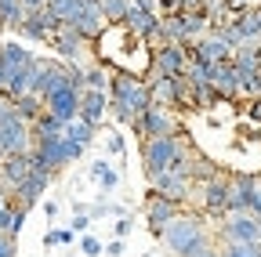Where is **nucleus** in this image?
I'll return each mask as SVG.
<instances>
[{
	"label": "nucleus",
	"mask_w": 261,
	"mask_h": 257,
	"mask_svg": "<svg viewBox=\"0 0 261 257\" xmlns=\"http://www.w3.org/2000/svg\"><path fill=\"white\" fill-rule=\"evenodd\" d=\"M156 239L163 243V250H167L171 257H189V253H196L200 246L211 243V232H207V224H203L200 214H181V210H178V214L156 232Z\"/></svg>",
	"instance_id": "1"
},
{
	"label": "nucleus",
	"mask_w": 261,
	"mask_h": 257,
	"mask_svg": "<svg viewBox=\"0 0 261 257\" xmlns=\"http://www.w3.org/2000/svg\"><path fill=\"white\" fill-rule=\"evenodd\" d=\"M189 145L178 134H163V138H142V159H145V170L160 174V170H171V163L185 152Z\"/></svg>",
	"instance_id": "2"
},
{
	"label": "nucleus",
	"mask_w": 261,
	"mask_h": 257,
	"mask_svg": "<svg viewBox=\"0 0 261 257\" xmlns=\"http://www.w3.org/2000/svg\"><path fill=\"white\" fill-rule=\"evenodd\" d=\"M109 102H120V105H127L130 112L138 116L142 109L152 105L149 102V83L142 76H135V73H116L109 80Z\"/></svg>",
	"instance_id": "3"
},
{
	"label": "nucleus",
	"mask_w": 261,
	"mask_h": 257,
	"mask_svg": "<svg viewBox=\"0 0 261 257\" xmlns=\"http://www.w3.org/2000/svg\"><path fill=\"white\" fill-rule=\"evenodd\" d=\"M47 44L58 51V58H62V62H69V66H80L84 54H87V44H91V40H84V37H80V29H76V25L58 22V25L51 29Z\"/></svg>",
	"instance_id": "4"
},
{
	"label": "nucleus",
	"mask_w": 261,
	"mask_h": 257,
	"mask_svg": "<svg viewBox=\"0 0 261 257\" xmlns=\"http://www.w3.org/2000/svg\"><path fill=\"white\" fill-rule=\"evenodd\" d=\"M135 131L142 138H163V134H178V120H174V109H163V105H149L142 109L135 120Z\"/></svg>",
	"instance_id": "5"
},
{
	"label": "nucleus",
	"mask_w": 261,
	"mask_h": 257,
	"mask_svg": "<svg viewBox=\"0 0 261 257\" xmlns=\"http://www.w3.org/2000/svg\"><path fill=\"white\" fill-rule=\"evenodd\" d=\"M196 185V181H192ZM200 199H203V214H211V217H225L228 214V178L225 174H211V178H200Z\"/></svg>",
	"instance_id": "6"
},
{
	"label": "nucleus",
	"mask_w": 261,
	"mask_h": 257,
	"mask_svg": "<svg viewBox=\"0 0 261 257\" xmlns=\"http://www.w3.org/2000/svg\"><path fill=\"white\" fill-rule=\"evenodd\" d=\"M221 236H225V243H261L257 217L250 210H228L221 217Z\"/></svg>",
	"instance_id": "7"
},
{
	"label": "nucleus",
	"mask_w": 261,
	"mask_h": 257,
	"mask_svg": "<svg viewBox=\"0 0 261 257\" xmlns=\"http://www.w3.org/2000/svg\"><path fill=\"white\" fill-rule=\"evenodd\" d=\"M29 149H33L29 123L18 120L15 112H8L4 120H0V156H8V152H29Z\"/></svg>",
	"instance_id": "8"
},
{
	"label": "nucleus",
	"mask_w": 261,
	"mask_h": 257,
	"mask_svg": "<svg viewBox=\"0 0 261 257\" xmlns=\"http://www.w3.org/2000/svg\"><path fill=\"white\" fill-rule=\"evenodd\" d=\"M185 62V44H160L149 58V76H181Z\"/></svg>",
	"instance_id": "9"
},
{
	"label": "nucleus",
	"mask_w": 261,
	"mask_h": 257,
	"mask_svg": "<svg viewBox=\"0 0 261 257\" xmlns=\"http://www.w3.org/2000/svg\"><path fill=\"white\" fill-rule=\"evenodd\" d=\"M149 178H152L156 196L171 199V203H178V207L192 196V178H185V174H178V170H160V174H149Z\"/></svg>",
	"instance_id": "10"
},
{
	"label": "nucleus",
	"mask_w": 261,
	"mask_h": 257,
	"mask_svg": "<svg viewBox=\"0 0 261 257\" xmlns=\"http://www.w3.org/2000/svg\"><path fill=\"white\" fill-rule=\"evenodd\" d=\"M44 112L58 116L62 123L76 120V116H80V91H73V87H58V91H51L47 98H44Z\"/></svg>",
	"instance_id": "11"
},
{
	"label": "nucleus",
	"mask_w": 261,
	"mask_h": 257,
	"mask_svg": "<svg viewBox=\"0 0 261 257\" xmlns=\"http://www.w3.org/2000/svg\"><path fill=\"white\" fill-rule=\"evenodd\" d=\"M51 178H55V174H44V170H29V174H25V178H22L15 188H11V192H15V199H18V207H25V210H29V207L37 203V199L44 196V192H47Z\"/></svg>",
	"instance_id": "12"
},
{
	"label": "nucleus",
	"mask_w": 261,
	"mask_h": 257,
	"mask_svg": "<svg viewBox=\"0 0 261 257\" xmlns=\"http://www.w3.org/2000/svg\"><path fill=\"white\" fill-rule=\"evenodd\" d=\"M192 58H200V62H225V58H232V47H228L214 29H207L203 37L192 40Z\"/></svg>",
	"instance_id": "13"
},
{
	"label": "nucleus",
	"mask_w": 261,
	"mask_h": 257,
	"mask_svg": "<svg viewBox=\"0 0 261 257\" xmlns=\"http://www.w3.org/2000/svg\"><path fill=\"white\" fill-rule=\"evenodd\" d=\"M106 109H109V91H98V87H84L80 91V116L87 120V123H102V116H106Z\"/></svg>",
	"instance_id": "14"
},
{
	"label": "nucleus",
	"mask_w": 261,
	"mask_h": 257,
	"mask_svg": "<svg viewBox=\"0 0 261 257\" xmlns=\"http://www.w3.org/2000/svg\"><path fill=\"white\" fill-rule=\"evenodd\" d=\"M29 174V152H8L0 156V185H4L8 192Z\"/></svg>",
	"instance_id": "15"
},
{
	"label": "nucleus",
	"mask_w": 261,
	"mask_h": 257,
	"mask_svg": "<svg viewBox=\"0 0 261 257\" xmlns=\"http://www.w3.org/2000/svg\"><path fill=\"white\" fill-rule=\"evenodd\" d=\"M69 25H76V29H80V37L94 44V40H98V33H102V29H106L109 22L102 18V11H98V0H87L84 11L76 15V22H69Z\"/></svg>",
	"instance_id": "16"
},
{
	"label": "nucleus",
	"mask_w": 261,
	"mask_h": 257,
	"mask_svg": "<svg viewBox=\"0 0 261 257\" xmlns=\"http://www.w3.org/2000/svg\"><path fill=\"white\" fill-rule=\"evenodd\" d=\"M254 181H257V174H240L228 181V210H250Z\"/></svg>",
	"instance_id": "17"
},
{
	"label": "nucleus",
	"mask_w": 261,
	"mask_h": 257,
	"mask_svg": "<svg viewBox=\"0 0 261 257\" xmlns=\"http://www.w3.org/2000/svg\"><path fill=\"white\" fill-rule=\"evenodd\" d=\"M174 18H178V33H181V40H196V37H203L207 29H211L203 8H200V11H174Z\"/></svg>",
	"instance_id": "18"
},
{
	"label": "nucleus",
	"mask_w": 261,
	"mask_h": 257,
	"mask_svg": "<svg viewBox=\"0 0 261 257\" xmlns=\"http://www.w3.org/2000/svg\"><path fill=\"white\" fill-rule=\"evenodd\" d=\"M178 210H181L178 203H171V199H163V196H156V192H152V199H149V210H145V214H149V224H152V232H160L163 224H167V221L178 214Z\"/></svg>",
	"instance_id": "19"
},
{
	"label": "nucleus",
	"mask_w": 261,
	"mask_h": 257,
	"mask_svg": "<svg viewBox=\"0 0 261 257\" xmlns=\"http://www.w3.org/2000/svg\"><path fill=\"white\" fill-rule=\"evenodd\" d=\"M11 112L18 116V120H25V123H33L40 112H44V98L40 94H18V98H11Z\"/></svg>",
	"instance_id": "20"
},
{
	"label": "nucleus",
	"mask_w": 261,
	"mask_h": 257,
	"mask_svg": "<svg viewBox=\"0 0 261 257\" xmlns=\"http://www.w3.org/2000/svg\"><path fill=\"white\" fill-rule=\"evenodd\" d=\"M94 131H98V127L94 123H87L84 116H76V120H69V123H65L62 127V138H69V141H76V145H91L94 141Z\"/></svg>",
	"instance_id": "21"
},
{
	"label": "nucleus",
	"mask_w": 261,
	"mask_h": 257,
	"mask_svg": "<svg viewBox=\"0 0 261 257\" xmlns=\"http://www.w3.org/2000/svg\"><path fill=\"white\" fill-rule=\"evenodd\" d=\"M232 25H236V33H240V40H261V22H257V11H240L236 18H232Z\"/></svg>",
	"instance_id": "22"
},
{
	"label": "nucleus",
	"mask_w": 261,
	"mask_h": 257,
	"mask_svg": "<svg viewBox=\"0 0 261 257\" xmlns=\"http://www.w3.org/2000/svg\"><path fill=\"white\" fill-rule=\"evenodd\" d=\"M87 0H47V11L58 18V22H76V15L84 11Z\"/></svg>",
	"instance_id": "23"
},
{
	"label": "nucleus",
	"mask_w": 261,
	"mask_h": 257,
	"mask_svg": "<svg viewBox=\"0 0 261 257\" xmlns=\"http://www.w3.org/2000/svg\"><path fill=\"white\" fill-rule=\"evenodd\" d=\"M25 18V8H22V0H0V25H18Z\"/></svg>",
	"instance_id": "24"
},
{
	"label": "nucleus",
	"mask_w": 261,
	"mask_h": 257,
	"mask_svg": "<svg viewBox=\"0 0 261 257\" xmlns=\"http://www.w3.org/2000/svg\"><path fill=\"white\" fill-rule=\"evenodd\" d=\"M98 11H102V18H106L109 25H116V22H123V15H127V0H98Z\"/></svg>",
	"instance_id": "25"
},
{
	"label": "nucleus",
	"mask_w": 261,
	"mask_h": 257,
	"mask_svg": "<svg viewBox=\"0 0 261 257\" xmlns=\"http://www.w3.org/2000/svg\"><path fill=\"white\" fill-rule=\"evenodd\" d=\"M80 73H84V87L109 91V69L106 66H91V69H80Z\"/></svg>",
	"instance_id": "26"
},
{
	"label": "nucleus",
	"mask_w": 261,
	"mask_h": 257,
	"mask_svg": "<svg viewBox=\"0 0 261 257\" xmlns=\"http://www.w3.org/2000/svg\"><path fill=\"white\" fill-rule=\"evenodd\" d=\"M221 257H261V243H225Z\"/></svg>",
	"instance_id": "27"
},
{
	"label": "nucleus",
	"mask_w": 261,
	"mask_h": 257,
	"mask_svg": "<svg viewBox=\"0 0 261 257\" xmlns=\"http://www.w3.org/2000/svg\"><path fill=\"white\" fill-rule=\"evenodd\" d=\"M91 174L102 181V188H116V181H120V178H116V170H109L106 163H94V167H91Z\"/></svg>",
	"instance_id": "28"
},
{
	"label": "nucleus",
	"mask_w": 261,
	"mask_h": 257,
	"mask_svg": "<svg viewBox=\"0 0 261 257\" xmlns=\"http://www.w3.org/2000/svg\"><path fill=\"white\" fill-rule=\"evenodd\" d=\"M250 214L261 217V178L254 181V196H250Z\"/></svg>",
	"instance_id": "29"
},
{
	"label": "nucleus",
	"mask_w": 261,
	"mask_h": 257,
	"mask_svg": "<svg viewBox=\"0 0 261 257\" xmlns=\"http://www.w3.org/2000/svg\"><path fill=\"white\" fill-rule=\"evenodd\" d=\"M0 257H15V239L0 232Z\"/></svg>",
	"instance_id": "30"
},
{
	"label": "nucleus",
	"mask_w": 261,
	"mask_h": 257,
	"mask_svg": "<svg viewBox=\"0 0 261 257\" xmlns=\"http://www.w3.org/2000/svg\"><path fill=\"white\" fill-rule=\"evenodd\" d=\"M80 246H84V253H87V257H98V253H102L98 239H91V236H84V243H80Z\"/></svg>",
	"instance_id": "31"
},
{
	"label": "nucleus",
	"mask_w": 261,
	"mask_h": 257,
	"mask_svg": "<svg viewBox=\"0 0 261 257\" xmlns=\"http://www.w3.org/2000/svg\"><path fill=\"white\" fill-rule=\"evenodd\" d=\"M189 257H221V250L214 246V243H207V246H200L196 253H189Z\"/></svg>",
	"instance_id": "32"
},
{
	"label": "nucleus",
	"mask_w": 261,
	"mask_h": 257,
	"mask_svg": "<svg viewBox=\"0 0 261 257\" xmlns=\"http://www.w3.org/2000/svg\"><path fill=\"white\" fill-rule=\"evenodd\" d=\"M87 224H91V217L87 214H76L73 217V232H87Z\"/></svg>",
	"instance_id": "33"
},
{
	"label": "nucleus",
	"mask_w": 261,
	"mask_h": 257,
	"mask_svg": "<svg viewBox=\"0 0 261 257\" xmlns=\"http://www.w3.org/2000/svg\"><path fill=\"white\" fill-rule=\"evenodd\" d=\"M22 8H25V15H29V11H40V8H47V0H22Z\"/></svg>",
	"instance_id": "34"
},
{
	"label": "nucleus",
	"mask_w": 261,
	"mask_h": 257,
	"mask_svg": "<svg viewBox=\"0 0 261 257\" xmlns=\"http://www.w3.org/2000/svg\"><path fill=\"white\" fill-rule=\"evenodd\" d=\"M11 112V98H8V94H0V120H4Z\"/></svg>",
	"instance_id": "35"
},
{
	"label": "nucleus",
	"mask_w": 261,
	"mask_h": 257,
	"mask_svg": "<svg viewBox=\"0 0 261 257\" xmlns=\"http://www.w3.org/2000/svg\"><path fill=\"white\" fill-rule=\"evenodd\" d=\"M247 112H250V116H254V120H261V98H254V102H250V109H247Z\"/></svg>",
	"instance_id": "36"
},
{
	"label": "nucleus",
	"mask_w": 261,
	"mask_h": 257,
	"mask_svg": "<svg viewBox=\"0 0 261 257\" xmlns=\"http://www.w3.org/2000/svg\"><path fill=\"white\" fill-rule=\"evenodd\" d=\"M123 232H130V217L127 221H116V236H123Z\"/></svg>",
	"instance_id": "37"
},
{
	"label": "nucleus",
	"mask_w": 261,
	"mask_h": 257,
	"mask_svg": "<svg viewBox=\"0 0 261 257\" xmlns=\"http://www.w3.org/2000/svg\"><path fill=\"white\" fill-rule=\"evenodd\" d=\"M4 207H8V188L0 185V210H4Z\"/></svg>",
	"instance_id": "38"
},
{
	"label": "nucleus",
	"mask_w": 261,
	"mask_h": 257,
	"mask_svg": "<svg viewBox=\"0 0 261 257\" xmlns=\"http://www.w3.org/2000/svg\"><path fill=\"white\" fill-rule=\"evenodd\" d=\"M257 22H261V8H257Z\"/></svg>",
	"instance_id": "39"
},
{
	"label": "nucleus",
	"mask_w": 261,
	"mask_h": 257,
	"mask_svg": "<svg viewBox=\"0 0 261 257\" xmlns=\"http://www.w3.org/2000/svg\"><path fill=\"white\" fill-rule=\"evenodd\" d=\"M250 4H261V0H250Z\"/></svg>",
	"instance_id": "40"
}]
</instances>
